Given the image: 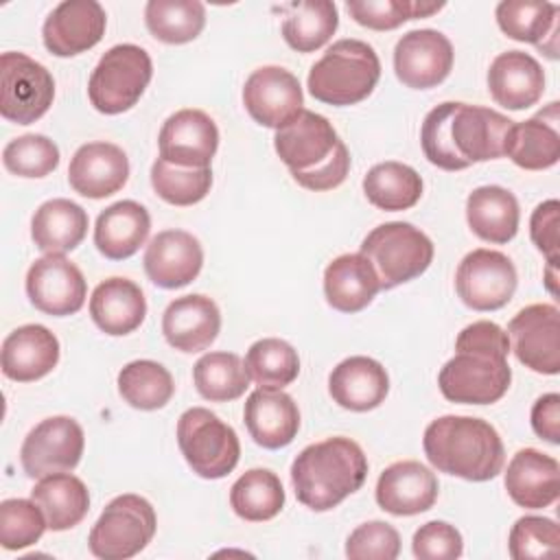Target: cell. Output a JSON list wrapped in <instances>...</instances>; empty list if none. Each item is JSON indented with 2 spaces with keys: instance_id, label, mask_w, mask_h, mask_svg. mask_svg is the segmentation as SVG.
Returning a JSON list of instances; mask_svg holds the SVG:
<instances>
[{
  "instance_id": "1",
  "label": "cell",
  "mask_w": 560,
  "mask_h": 560,
  "mask_svg": "<svg viewBox=\"0 0 560 560\" xmlns=\"http://www.w3.org/2000/svg\"><path fill=\"white\" fill-rule=\"evenodd\" d=\"M512 125L497 109L446 101L424 116L420 144L433 166L464 171L475 162L503 158Z\"/></svg>"
},
{
  "instance_id": "2",
  "label": "cell",
  "mask_w": 560,
  "mask_h": 560,
  "mask_svg": "<svg viewBox=\"0 0 560 560\" xmlns=\"http://www.w3.org/2000/svg\"><path fill=\"white\" fill-rule=\"evenodd\" d=\"M273 147L293 179L306 190H332L348 177V147L322 114L302 109L295 120L276 131Z\"/></svg>"
},
{
  "instance_id": "3",
  "label": "cell",
  "mask_w": 560,
  "mask_h": 560,
  "mask_svg": "<svg viewBox=\"0 0 560 560\" xmlns=\"http://www.w3.org/2000/svg\"><path fill=\"white\" fill-rule=\"evenodd\" d=\"M422 448L433 468L466 479L490 481L505 464L497 429L472 416H442L424 429Z\"/></svg>"
},
{
  "instance_id": "4",
  "label": "cell",
  "mask_w": 560,
  "mask_h": 560,
  "mask_svg": "<svg viewBox=\"0 0 560 560\" xmlns=\"http://www.w3.org/2000/svg\"><path fill=\"white\" fill-rule=\"evenodd\" d=\"M368 477L363 448L343 435L308 444L291 464V483L302 505L313 512L337 508Z\"/></svg>"
},
{
  "instance_id": "5",
  "label": "cell",
  "mask_w": 560,
  "mask_h": 560,
  "mask_svg": "<svg viewBox=\"0 0 560 560\" xmlns=\"http://www.w3.org/2000/svg\"><path fill=\"white\" fill-rule=\"evenodd\" d=\"M378 79L376 50L361 39H339L311 66L306 88L313 98L343 107L368 98Z\"/></svg>"
},
{
  "instance_id": "6",
  "label": "cell",
  "mask_w": 560,
  "mask_h": 560,
  "mask_svg": "<svg viewBox=\"0 0 560 560\" xmlns=\"http://www.w3.org/2000/svg\"><path fill=\"white\" fill-rule=\"evenodd\" d=\"M361 254L372 262L381 289H394L422 276L433 260L431 238L411 223L389 221L376 225L361 243Z\"/></svg>"
},
{
  "instance_id": "7",
  "label": "cell",
  "mask_w": 560,
  "mask_h": 560,
  "mask_svg": "<svg viewBox=\"0 0 560 560\" xmlns=\"http://www.w3.org/2000/svg\"><path fill=\"white\" fill-rule=\"evenodd\" d=\"M153 77V63L136 44L112 46L90 74L88 96L96 112L114 116L131 109Z\"/></svg>"
},
{
  "instance_id": "8",
  "label": "cell",
  "mask_w": 560,
  "mask_h": 560,
  "mask_svg": "<svg viewBox=\"0 0 560 560\" xmlns=\"http://www.w3.org/2000/svg\"><path fill=\"white\" fill-rule=\"evenodd\" d=\"M177 444L186 464L203 479L230 475L241 457L236 431L206 407H192L179 416Z\"/></svg>"
},
{
  "instance_id": "9",
  "label": "cell",
  "mask_w": 560,
  "mask_h": 560,
  "mask_svg": "<svg viewBox=\"0 0 560 560\" xmlns=\"http://www.w3.org/2000/svg\"><path fill=\"white\" fill-rule=\"evenodd\" d=\"M153 505L140 494L112 499L94 523L88 547L101 560H127L140 553L155 536Z\"/></svg>"
},
{
  "instance_id": "10",
  "label": "cell",
  "mask_w": 560,
  "mask_h": 560,
  "mask_svg": "<svg viewBox=\"0 0 560 560\" xmlns=\"http://www.w3.org/2000/svg\"><path fill=\"white\" fill-rule=\"evenodd\" d=\"M510 383L508 357L477 348H459L438 374L442 396L462 405H492L505 396Z\"/></svg>"
},
{
  "instance_id": "11",
  "label": "cell",
  "mask_w": 560,
  "mask_h": 560,
  "mask_svg": "<svg viewBox=\"0 0 560 560\" xmlns=\"http://www.w3.org/2000/svg\"><path fill=\"white\" fill-rule=\"evenodd\" d=\"M0 114L9 122L31 125L39 120L55 98L52 74L24 52H2L0 57Z\"/></svg>"
},
{
  "instance_id": "12",
  "label": "cell",
  "mask_w": 560,
  "mask_h": 560,
  "mask_svg": "<svg viewBox=\"0 0 560 560\" xmlns=\"http://www.w3.org/2000/svg\"><path fill=\"white\" fill-rule=\"evenodd\" d=\"M516 282L514 262L503 252L486 247L468 252L455 271L457 295L472 311L503 308L512 300Z\"/></svg>"
},
{
  "instance_id": "13",
  "label": "cell",
  "mask_w": 560,
  "mask_h": 560,
  "mask_svg": "<svg viewBox=\"0 0 560 560\" xmlns=\"http://www.w3.org/2000/svg\"><path fill=\"white\" fill-rule=\"evenodd\" d=\"M85 435L70 416H52L35 424L22 442L20 462L31 479L70 472L83 455Z\"/></svg>"
},
{
  "instance_id": "14",
  "label": "cell",
  "mask_w": 560,
  "mask_h": 560,
  "mask_svg": "<svg viewBox=\"0 0 560 560\" xmlns=\"http://www.w3.org/2000/svg\"><path fill=\"white\" fill-rule=\"evenodd\" d=\"M510 350L516 359L538 372H560V311L556 304H529L521 308L508 324Z\"/></svg>"
},
{
  "instance_id": "15",
  "label": "cell",
  "mask_w": 560,
  "mask_h": 560,
  "mask_svg": "<svg viewBox=\"0 0 560 560\" xmlns=\"http://www.w3.org/2000/svg\"><path fill=\"white\" fill-rule=\"evenodd\" d=\"M243 105L258 125L278 131L304 109L302 85L287 68L262 66L245 79Z\"/></svg>"
},
{
  "instance_id": "16",
  "label": "cell",
  "mask_w": 560,
  "mask_h": 560,
  "mask_svg": "<svg viewBox=\"0 0 560 560\" xmlns=\"http://www.w3.org/2000/svg\"><path fill=\"white\" fill-rule=\"evenodd\" d=\"M26 295L37 311L66 317L81 311L88 284L81 269L63 254H46L26 271Z\"/></svg>"
},
{
  "instance_id": "17",
  "label": "cell",
  "mask_w": 560,
  "mask_h": 560,
  "mask_svg": "<svg viewBox=\"0 0 560 560\" xmlns=\"http://www.w3.org/2000/svg\"><path fill=\"white\" fill-rule=\"evenodd\" d=\"M453 46L448 37L433 28L405 33L394 48V72L398 81L413 90L440 85L453 68Z\"/></svg>"
},
{
  "instance_id": "18",
  "label": "cell",
  "mask_w": 560,
  "mask_h": 560,
  "mask_svg": "<svg viewBox=\"0 0 560 560\" xmlns=\"http://www.w3.org/2000/svg\"><path fill=\"white\" fill-rule=\"evenodd\" d=\"M160 158L184 168H208L219 149V129L201 109L171 114L158 136Z\"/></svg>"
},
{
  "instance_id": "19",
  "label": "cell",
  "mask_w": 560,
  "mask_h": 560,
  "mask_svg": "<svg viewBox=\"0 0 560 560\" xmlns=\"http://www.w3.org/2000/svg\"><path fill=\"white\" fill-rule=\"evenodd\" d=\"M107 26L105 9L96 0H63L42 26L44 46L57 57H74L94 48Z\"/></svg>"
},
{
  "instance_id": "20",
  "label": "cell",
  "mask_w": 560,
  "mask_h": 560,
  "mask_svg": "<svg viewBox=\"0 0 560 560\" xmlns=\"http://www.w3.org/2000/svg\"><path fill=\"white\" fill-rule=\"evenodd\" d=\"M144 273L162 289H182L190 284L203 265L201 243L186 230L158 232L144 252Z\"/></svg>"
},
{
  "instance_id": "21",
  "label": "cell",
  "mask_w": 560,
  "mask_h": 560,
  "mask_svg": "<svg viewBox=\"0 0 560 560\" xmlns=\"http://www.w3.org/2000/svg\"><path fill=\"white\" fill-rule=\"evenodd\" d=\"M438 492L435 472L413 459L389 464L376 481V503L394 516H413L431 510Z\"/></svg>"
},
{
  "instance_id": "22",
  "label": "cell",
  "mask_w": 560,
  "mask_h": 560,
  "mask_svg": "<svg viewBox=\"0 0 560 560\" xmlns=\"http://www.w3.org/2000/svg\"><path fill=\"white\" fill-rule=\"evenodd\" d=\"M129 179V160L118 144H81L68 166V182L74 192L88 199H105L118 192Z\"/></svg>"
},
{
  "instance_id": "23",
  "label": "cell",
  "mask_w": 560,
  "mask_h": 560,
  "mask_svg": "<svg viewBox=\"0 0 560 560\" xmlns=\"http://www.w3.org/2000/svg\"><path fill=\"white\" fill-rule=\"evenodd\" d=\"M219 330V306L212 298L201 293L175 298L162 315L164 339L179 352H201L210 348Z\"/></svg>"
},
{
  "instance_id": "24",
  "label": "cell",
  "mask_w": 560,
  "mask_h": 560,
  "mask_svg": "<svg viewBox=\"0 0 560 560\" xmlns=\"http://www.w3.org/2000/svg\"><path fill=\"white\" fill-rule=\"evenodd\" d=\"M488 90L497 105L505 109H527L545 92L542 66L523 50H508L492 59L488 70Z\"/></svg>"
},
{
  "instance_id": "25",
  "label": "cell",
  "mask_w": 560,
  "mask_h": 560,
  "mask_svg": "<svg viewBox=\"0 0 560 560\" xmlns=\"http://www.w3.org/2000/svg\"><path fill=\"white\" fill-rule=\"evenodd\" d=\"M245 427L252 440L269 451L293 442L300 429V409L282 389H254L243 409Z\"/></svg>"
},
{
  "instance_id": "26",
  "label": "cell",
  "mask_w": 560,
  "mask_h": 560,
  "mask_svg": "<svg viewBox=\"0 0 560 560\" xmlns=\"http://www.w3.org/2000/svg\"><path fill=\"white\" fill-rule=\"evenodd\" d=\"M505 490L525 510L549 508L560 494L558 459L536 448H521L508 464Z\"/></svg>"
},
{
  "instance_id": "27",
  "label": "cell",
  "mask_w": 560,
  "mask_h": 560,
  "mask_svg": "<svg viewBox=\"0 0 560 560\" xmlns=\"http://www.w3.org/2000/svg\"><path fill=\"white\" fill-rule=\"evenodd\" d=\"M59 361V339L42 324L11 330L2 341V374L18 383L44 378Z\"/></svg>"
},
{
  "instance_id": "28",
  "label": "cell",
  "mask_w": 560,
  "mask_h": 560,
  "mask_svg": "<svg viewBox=\"0 0 560 560\" xmlns=\"http://www.w3.org/2000/svg\"><path fill=\"white\" fill-rule=\"evenodd\" d=\"M560 114L558 103H549L534 118L514 122L505 138V155L525 171L551 168L560 160Z\"/></svg>"
},
{
  "instance_id": "29",
  "label": "cell",
  "mask_w": 560,
  "mask_h": 560,
  "mask_svg": "<svg viewBox=\"0 0 560 560\" xmlns=\"http://www.w3.org/2000/svg\"><path fill=\"white\" fill-rule=\"evenodd\" d=\"M328 392L339 407L363 413L376 409L385 400L389 392V376L376 359L357 354L332 368L328 376Z\"/></svg>"
},
{
  "instance_id": "30",
  "label": "cell",
  "mask_w": 560,
  "mask_h": 560,
  "mask_svg": "<svg viewBox=\"0 0 560 560\" xmlns=\"http://www.w3.org/2000/svg\"><path fill=\"white\" fill-rule=\"evenodd\" d=\"M151 217L149 210L133 201L122 199L107 206L94 225V245L109 260L131 258L149 238Z\"/></svg>"
},
{
  "instance_id": "31",
  "label": "cell",
  "mask_w": 560,
  "mask_h": 560,
  "mask_svg": "<svg viewBox=\"0 0 560 560\" xmlns=\"http://www.w3.org/2000/svg\"><path fill=\"white\" fill-rule=\"evenodd\" d=\"M90 315L105 335L122 337L144 322L147 300L133 280L107 278L92 291Z\"/></svg>"
},
{
  "instance_id": "32",
  "label": "cell",
  "mask_w": 560,
  "mask_h": 560,
  "mask_svg": "<svg viewBox=\"0 0 560 560\" xmlns=\"http://www.w3.org/2000/svg\"><path fill=\"white\" fill-rule=\"evenodd\" d=\"M378 291V276L372 262L361 252L332 258L324 271L326 302L339 313L363 311Z\"/></svg>"
},
{
  "instance_id": "33",
  "label": "cell",
  "mask_w": 560,
  "mask_h": 560,
  "mask_svg": "<svg viewBox=\"0 0 560 560\" xmlns=\"http://www.w3.org/2000/svg\"><path fill=\"white\" fill-rule=\"evenodd\" d=\"M499 28L516 42H529L547 57H558V15L560 7L536 0H503L497 4Z\"/></svg>"
},
{
  "instance_id": "34",
  "label": "cell",
  "mask_w": 560,
  "mask_h": 560,
  "mask_svg": "<svg viewBox=\"0 0 560 560\" xmlns=\"http://www.w3.org/2000/svg\"><path fill=\"white\" fill-rule=\"evenodd\" d=\"M88 212L63 197L44 201L31 221V238L44 254H66L81 245L88 234Z\"/></svg>"
},
{
  "instance_id": "35",
  "label": "cell",
  "mask_w": 560,
  "mask_h": 560,
  "mask_svg": "<svg viewBox=\"0 0 560 560\" xmlns=\"http://www.w3.org/2000/svg\"><path fill=\"white\" fill-rule=\"evenodd\" d=\"M518 201L503 186H479L466 199V221L481 241L503 245L518 232Z\"/></svg>"
},
{
  "instance_id": "36",
  "label": "cell",
  "mask_w": 560,
  "mask_h": 560,
  "mask_svg": "<svg viewBox=\"0 0 560 560\" xmlns=\"http://www.w3.org/2000/svg\"><path fill=\"white\" fill-rule=\"evenodd\" d=\"M31 499L39 505L48 529L52 532H66L79 525L90 510V492L85 483L70 472L42 477L33 486Z\"/></svg>"
},
{
  "instance_id": "37",
  "label": "cell",
  "mask_w": 560,
  "mask_h": 560,
  "mask_svg": "<svg viewBox=\"0 0 560 560\" xmlns=\"http://www.w3.org/2000/svg\"><path fill=\"white\" fill-rule=\"evenodd\" d=\"M282 11V37L298 52L322 48L339 26L337 4L330 0L291 2Z\"/></svg>"
},
{
  "instance_id": "38",
  "label": "cell",
  "mask_w": 560,
  "mask_h": 560,
  "mask_svg": "<svg viewBox=\"0 0 560 560\" xmlns=\"http://www.w3.org/2000/svg\"><path fill=\"white\" fill-rule=\"evenodd\" d=\"M363 192L372 206L385 212L413 208L422 197V177L402 162L374 164L363 177Z\"/></svg>"
},
{
  "instance_id": "39",
  "label": "cell",
  "mask_w": 560,
  "mask_h": 560,
  "mask_svg": "<svg viewBox=\"0 0 560 560\" xmlns=\"http://www.w3.org/2000/svg\"><path fill=\"white\" fill-rule=\"evenodd\" d=\"M230 505L243 521H269L278 516L284 505V488L276 472L267 468H252L232 483Z\"/></svg>"
},
{
  "instance_id": "40",
  "label": "cell",
  "mask_w": 560,
  "mask_h": 560,
  "mask_svg": "<svg viewBox=\"0 0 560 560\" xmlns=\"http://www.w3.org/2000/svg\"><path fill=\"white\" fill-rule=\"evenodd\" d=\"M144 24L164 44H188L206 26V7L197 0H149Z\"/></svg>"
},
{
  "instance_id": "41",
  "label": "cell",
  "mask_w": 560,
  "mask_h": 560,
  "mask_svg": "<svg viewBox=\"0 0 560 560\" xmlns=\"http://www.w3.org/2000/svg\"><path fill=\"white\" fill-rule=\"evenodd\" d=\"M175 392L171 372L151 359H138L127 363L118 372V394L127 405L140 411L162 409Z\"/></svg>"
},
{
  "instance_id": "42",
  "label": "cell",
  "mask_w": 560,
  "mask_h": 560,
  "mask_svg": "<svg viewBox=\"0 0 560 560\" xmlns=\"http://www.w3.org/2000/svg\"><path fill=\"white\" fill-rule=\"evenodd\" d=\"M197 392L210 402H230L245 394L249 374L234 352H208L192 368Z\"/></svg>"
},
{
  "instance_id": "43",
  "label": "cell",
  "mask_w": 560,
  "mask_h": 560,
  "mask_svg": "<svg viewBox=\"0 0 560 560\" xmlns=\"http://www.w3.org/2000/svg\"><path fill=\"white\" fill-rule=\"evenodd\" d=\"M243 363L249 378L265 389H282L300 374V357L295 348L278 337L254 341Z\"/></svg>"
},
{
  "instance_id": "44",
  "label": "cell",
  "mask_w": 560,
  "mask_h": 560,
  "mask_svg": "<svg viewBox=\"0 0 560 560\" xmlns=\"http://www.w3.org/2000/svg\"><path fill=\"white\" fill-rule=\"evenodd\" d=\"M151 186L160 199L171 206L199 203L212 186V171L208 168H184L158 158L151 166Z\"/></svg>"
},
{
  "instance_id": "45",
  "label": "cell",
  "mask_w": 560,
  "mask_h": 560,
  "mask_svg": "<svg viewBox=\"0 0 560 560\" xmlns=\"http://www.w3.org/2000/svg\"><path fill=\"white\" fill-rule=\"evenodd\" d=\"M444 2H422V0H348L346 11L350 18L372 31H392L407 20L429 18L438 13Z\"/></svg>"
},
{
  "instance_id": "46",
  "label": "cell",
  "mask_w": 560,
  "mask_h": 560,
  "mask_svg": "<svg viewBox=\"0 0 560 560\" xmlns=\"http://www.w3.org/2000/svg\"><path fill=\"white\" fill-rule=\"evenodd\" d=\"M2 164L18 177H46L59 166V147L44 133H26L4 147Z\"/></svg>"
},
{
  "instance_id": "47",
  "label": "cell",
  "mask_w": 560,
  "mask_h": 560,
  "mask_svg": "<svg viewBox=\"0 0 560 560\" xmlns=\"http://www.w3.org/2000/svg\"><path fill=\"white\" fill-rule=\"evenodd\" d=\"M48 523L39 505L31 499H4L0 503V545L18 551L35 545Z\"/></svg>"
},
{
  "instance_id": "48",
  "label": "cell",
  "mask_w": 560,
  "mask_h": 560,
  "mask_svg": "<svg viewBox=\"0 0 560 560\" xmlns=\"http://www.w3.org/2000/svg\"><path fill=\"white\" fill-rule=\"evenodd\" d=\"M508 547L514 560L556 558L560 553V527L547 516H521L510 529Z\"/></svg>"
},
{
  "instance_id": "49",
  "label": "cell",
  "mask_w": 560,
  "mask_h": 560,
  "mask_svg": "<svg viewBox=\"0 0 560 560\" xmlns=\"http://www.w3.org/2000/svg\"><path fill=\"white\" fill-rule=\"evenodd\" d=\"M398 553L400 536L385 521H368L346 540V556L350 560H396Z\"/></svg>"
},
{
  "instance_id": "50",
  "label": "cell",
  "mask_w": 560,
  "mask_h": 560,
  "mask_svg": "<svg viewBox=\"0 0 560 560\" xmlns=\"http://www.w3.org/2000/svg\"><path fill=\"white\" fill-rule=\"evenodd\" d=\"M411 551L420 560H455L464 551V538L455 525L429 521L416 529Z\"/></svg>"
},
{
  "instance_id": "51",
  "label": "cell",
  "mask_w": 560,
  "mask_h": 560,
  "mask_svg": "<svg viewBox=\"0 0 560 560\" xmlns=\"http://www.w3.org/2000/svg\"><path fill=\"white\" fill-rule=\"evenodd\" d=\"M529 236L538 252L545 254L547 262L560 260V203L547 199L536 206L529 219Z\"/></svg>"
},
{
  "instance_id": "52",
  "label": "cell",
  "mask_w": 560,
  "mask_h": 560,
  "mask_svg": "<svg viewBox=\"0 0 560 560\" xmlns=\"http://www.w3.org/2000/svg\"><path fill=\"white\" fill-rule=\"evenodd\" d=\"M532 429L534 433L549 442V444H560V396L556 392L540 396L532 405Z\"/></svg>"
},
{
  "instance_id": "53",
  "label": "cell",
  "mask_w": 560,
  "mask_h": 560,
  "mask_svg": "<svg viewBox=\"0 0 560 560\" xmlns=\"http://www.w3.org/2000/svg\"><path fill=\"white\" fill-rule=\"evenodd\" d=\"M545 284L551 295H558V262H547L545 267Z\"/></svg>"
}]
</instances>
